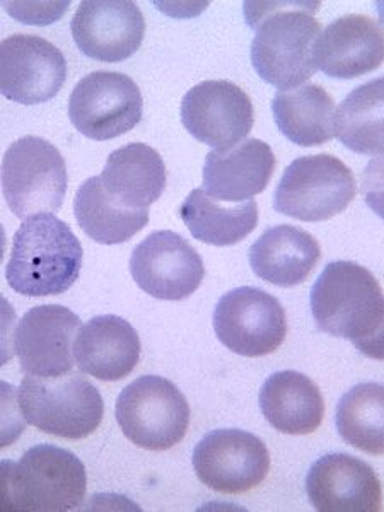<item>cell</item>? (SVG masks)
Masks as SVG:
<instances>
[{"label": "cell", "mask_w": 384, "mask_h": 512, "mask_svg": "<svg viewBox=\"0 0 384 512\" xmlns=\"http://www.w3.org/2000/svg\"><path fill=\"white\" fill-rule=\"evenodd\" d=\"M130 274L137 286L161 301H181L197 291L205 277L204 260L187 239L156 231L135 246Z\"/></svg>", "instance_id": "12"}, {"label": "cell", "mask_w": 384, "mask_h": 512, "mask_svg": "<svg viewBox=\"0 0 384 512\" xmlns=\"http://www.w3.org/2000/svg\"><path fill=\"white\" fill-rule=\"evenodd\" d=\"M272 111L280 132L296 146H323L335 137V101L320 84L280 91Z\"/></svg>", "instance_id": "24"}, {"label": "cell", "mask_w": 384, "mask_h": 512, "mask_svg": "<svg viewBox=\"0 0 384 512\" xmlns=\"http://www.w3.org/2000/svg\"><path fill=\"white\" fill-rule=\"evenodd\" d=\"M183 127L202 144L226 151L248 137L255 123L250 96L229 81H205L181 101Z\"/></svg>", "instance_id": "14"}, {"label": "cell", "mask_w": 384, "mask_h": 512, "mask_svg": "<svg viewBox=\"0 0 384 512\" xmlns=\"http://www.w3.org/2000/svg\"><path fill=\"white\" fill-rule=\"evenodd\" d=\"M67 79V60L53 43L35 35L0 41V94L19 105L55 98Z\"/></svg>", "instance_id": "13"}, {"label": "cell", "mask_w": 384, "mask_h": 512, "mask_svg": "<svg viewBox=\"0 0 384 512\" xmlns=\"http://www.w3.org/2000/svg\"><path fill=\"white\" fill-rule=\"evenodd\" d=\"M384 81L366 82L354 89L335 110V137L347 149L364 156L384 151Z\"/></svg>", "instance_id": "27"}, {"label": "cell", "mask_w": 384, "mask_h": 512, "mask_svg": "<svg viewBox=\"0 0 384 512\" xmlns=\"http://www.w3.org/2000/svg\"><path fill=\"white\" fill-rule=\"evenodd\" d=\"M357 195L354 173L330 156H303L292 161L275 190L274 207L297 221L321 222L338 216Z\"/></svg>", "instance_id": "7"}, {"label": "cell", "mask_w": 384, "mask_h": 512, "mask_svg": "<svg viewBox=\"0 0 384 512\" xmlns=\"http://www.w3.org/2000/svg\"><path fill=\"white\" fill-rule=\"evenodd\" d=\"M275 156L267 142L248 139L205 158L204 192L209 197L239 204L265 192L275 171Z\"/></svg>", "instance_id": "19"}, {"label": "cell", "mask_w": 384, "mask_h": 512, "mask_svg": "<svg viewBox=\"0 0 384 512\" xmlns=\"http://www.w3.org/2000/svg\"><path fill=\"white\" fill-rule=\"evenodd\" d=\"M309 301L320 332L349 340L371 359H383V289L371 270L354 262L328 263Z\"/></svg>", "instance_id": "2"}, {"label": "cell", "mask_w": 384, "mask_h": 512, "mask_svg": "<svg viewBox=\"0 0 384 512\" xmlns=\"http://www.w3.org/2000/svg\"><path fill=\"white\" fill-rule=\"evenodd\" d=\"M79 316L60 304L31 308L14 333V352L21 369L36 378H60L74 371V340Z\"/></svg>", "instance_id": "15"}, {"label": "cell", "mask_w": 384, "mask_h": 512, "mask_svg": "<svg viewBox=\"0 0 384 512\" xmlns=\"http://www.w3.org/2000/svg\"><path fill=\"white\" fill-rule=\"evenodd\" d=\"M142 110L139 86L120 72H93L70 93V122L88 139L110 140L127 134L139 125Z\"/></svg>", "instance_id": "9"}, {"label": "cell", "mask_w": 384, "mask_h": 512, "mask_svg": "<svg viewBox=\"0 0 384 512\" xmlns=\"http://www.w3.org/2000/svg\"><path fill=\"white\" fill-rule=\"evenodd\" d=\"M115 417L135 446L166 451L187 436L190 407L185 395L169 379L142 376L125 386L118 396Z\"/></svg>", "instance_id": "6"}, {"label": "cell", "mask_w": 384, "mask_h": 512, "mask_svg": "<svg viewBox=\"0 0 384 512\" xmlns=\"http://www.w3.org/2000/svg\"><path fill=\"white\" fill-rule=\"evenodd\" d=\"M246 21L255 30L251 64L275 88L301 86L316 70L315 43L321 24L315 19L320 2L245 4Z\"/></svg>", "instance_id": "1"}, {"label": "cell", "mask_w": 384, "mask_h": 512, "mask_svg": "<svg viewBox=\"0 0 384 512\" xmlns=\"http://www.w3.org/2000/svg\"><path fill=\"white\" fill-rule=\"evenodd\" d=\"M99 181L123 209L149 210L166 188V166L158 151L134 142L111 152Z\"/></svg>", "instance_id": "21"}, {"label": "cell", "mask_w": 384, "mask_h": 512, "mask_svg": "<svg viewBox=\"0 0 384 512\" xmlns=\"http://www.w3.org/2000/svg\"><path fill=\"white\" fill-rule=\"evenodd\" d=\"M320 258L318 241L287 224L270 227L250 248V265L256 277L277 287L303 284Z\"/></svg>", "instance_id": "22"}, {"label": "cell", "mask_w": 384, "mask_h": 512, "mask_svg": "<svg viewBox=\"0 0 384 512\" xmlns=\"http://www.w3.org/2000/svg\"><path fill=\"white\" fill-rule=\"evenodd\" d=\"M23 512H65L82 506L88 489L86 468L67 449L40 444L16 463Z\"/></svg>", "instance_id": "10"}, {"label": "cell", "mask_w": 384, "mask_h": 512, "mask_svg": "<svg viewBox=\"0 0 384 512\" xmlns=\"http://www.w3.org/2000/svg\"><path fill=\"white\" fill-rule=\"evenodd\" d=\"M260 407L268 424L289 436L313 434L325 417L320 388L297 371L272 374L260 390Z\"/></svg>", "instance_id": "23"}, {"label": "cell", "mask_w": 384, "mask_h": 512, "mask_svg": "<svg viewBox=\"0 0 384 512\" xmlns=\"http://www.w3.org/2000/svg\"><path fill=\"white\" fill-rule=\"evenodd\" d=\"M19 405L28 424L70 441L94 434L105 415L103 396L81 374L60 378L26 374L19 386Z\"/></svg>", "instance_id": "4"}, {"label": "cell", "mask_w": 384, "mask_h": 512, "mask_svg": "<svg viewBox=\"0 0 384 512\" xmlns=\"http://www.w3.org/2000/svg\"><path fill=\"white\" fill-rule=\"evenodd\" d=\"M6 245H7L6 229H4V226H2V224H0V262H2V258H4V251H6Z\"/></svg>", "instance_id": "32"}, {"label": "cell", "mask_w": 384, "mask_h": 512, "mask_svg": "<svg viewBox=\"0 0 384 512\" xmlns=\"http://www.w3.org/2000/svg\"><path fill=\"white\" fill-rule=\"evenodd\" d=\"M306 492L320 512H379L381 480L373 466L344 453L325 454L309 468Z\"/></svg>", "instance_id": "17"}, {"label": "cell", "mask_w": 384, "mask_h": 512, "mask_svg": "<svg viewBox=\"0 0 384 512\" xmlns=\"http://www.w3.org/2000/svg\"><path fill=\"white\" fill-rule=\"evenodd\" d=\"M140 338L134 326L120 316L103 315L79 328L74 357L84 374L101 381H120L134 371L140 359Z\"/></svg>", "instance_id": "20"}, {"label": "cell", "mask_w": 384, "mask_h": 512, "mask_svg": "<svg viewBox=\"0 0 384 512\" xmlns=\"http://www.w3.org/2000/svg\"><path fill=\"white\" fill-rule=\"evenodd\" d=\"M198 480L221 494H243L267 478L270 453L260 437L241 429H219L193 449Z\"/></svg>", "instance_id": "11"}, {"label": "cell", "mask_w": 384, "mask_h": 512, "mask_svg": "<svg viewBox=\"0 0 384 512\" xmlns=\"http://www.w3.org/2000/svg\"><path fill=\"white\" fill-rule=\"evenodd\" d=\"M0 512H23L16 480V461H0Z\"/></svg>", "instance_id": "31"}, {"label": "cell", "mask_w": 384, "mask_h": 512, "mask_svg": "<svg viewBox=\"0 0 384 512\" xmlns=\"http://www.w3.org/2000/svg\"><path fill=\"white\" fill-rule=\"evenodd\" d=\"M81 241L69 224L52 214L26 217L14 234L6 279L21 296H57L81 275Z\"/></svg>", "instance_id": "3"}, {"label": "cell", "mask_w": 384, "mask_h": 512, "mask_svg": "<svg viewBox=\"0 0 384 512\" xmlns=\"http://www.w3.org/2000/svg\"><path fill=\"white\" fill-rule=\"evenodd\" d=\"M180 217L198 241L212 246H233L255 231L258 205L253 198L227 204L209 197L204 188H197L181 204Z\"/></svg>", "instance_id": "25"}, {"label": "cell", "mask_w": 384, "mask_h": 512, "mask_svg": "<svg viewBox=\"0 0 384 512\" xmlns=\"http://www.w3.org/2000/svg\"><path fill=\"white\" fill-rule=\"evenodd\" d=\"M74 216L82 231L101 245H122L149 222V210H128L115 204L99 176L84 181L74 198Z\"/></svg>", "instance_id": "26"}, {"label": "cell", "mask_w": 384, "mask_h": 512, "mask_svg": "<svg viewBox=\"0 0 384 512\" xmlns=\"http://www.w3.org/2000/svg\"><path fill=\"white\" fill-rule=\"evenodd\" d=\"M26 419L19 405V390L0 381V449L9 448L26 431Z\"/></svg>", "instance_id": "29"}, {"label": "cell", "mask_w": 384, "mask_h": 512, "mask_svg": "<svg viewBox=\"0 0 384 512\" xmlns=\"http://www.w3.org/2000/svg\"><path fill=\"white\" fill-rule=\"evenodd\" d=\"M2 193L18 219L59 212L67 193V164L59 149L41 137L16 140L2 159Z\"/></svg>", "instance_id": "5"}, {"label": "cell", "mask_w": 384, "mask_h": 512, "mask_svg": "<svg viewBox=\"0 0 384 512\" xmlns=\"http://www.w3.org/2000/svg\"><path fill=\"white\" fill-rule=\"evenodd\" d=\"M214 330L221 344L234 354L265 357L286 340V311L272 294L258 287H238L219 299Z\"/></svg>", "instance_id": "8"}, {"label": "cell", "mask_w": 384, "mask_h": 512, "mask_svg": "<svg viewBox=\"0 0 384 512\" xmlns=\"http://www.w3.org/2000/svg\"><path fill=\"white\" fill-rule=\"evenodd\" d=\"M70 30L86 57L118 64L139 52L146 19L132 0H86L77 7Z\"/></svg>", "instance_id": "16"}, {"label": "cell", "mask_w": 384, "mask_h": 512, "mask_svg": "<svg viewBox=\"0 0 384 512\" xmlns=\"http://www.w3.org/2000/svg\"><path fill=\"white\" fill-rule=\"evenodd\" d=\"M18 325V315L6 297L0 294V367L14 357V333Z\"/></svg>", "instance_id": "30"}, {"label": "cell", "mask_w": 384, "mask_h": 512, "mask_svg": "<svg viewBox=\"0 0 384 512\" xmlns=\"http://www.w3.org/2000/svg\"><path fill=\"white\" fill-rule=\"evenodd\" d=\"M381 24L364 14H347L326 26L315 43V64L332 79L366 76L383 64Z\"/></svg>", "instance_id": "18"}, {"label": "cell", "mask_w": 384, "mask_h": 512, "mask_svg": "<svg viewBox=\"0 0 384 512\" xmlns=\"http://www.w3.org/2000/svg\"><path fill=\"white\" fill-rule=\"evenodd\" d=\"M337 431L345 443L362 453H384V388L379 383H361L338 402Z\"/></svg>", "instance_id": "28"}]
</instances>
